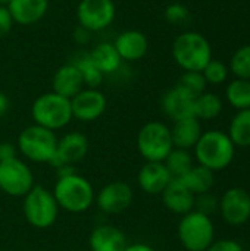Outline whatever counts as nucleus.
<instances>
[{
  "label": "nucleus",
  "mask_w": 250,
  "mask_h": 251,
  "mask_svg": "<svg viewBox=\"0 0 250 251\" xmlns=\"http://www.w3.org/2000/svg\"><path fill=\"white\" fill-rule=\"evenodd\" d=\"M164 206L175 215H187L194 209L196 196L184 185L181 179H172L161 193Z\"/></svg>",
  "instance_id": "16"
},
{
  "label": "nucleus",
  "mask_w": 250,
  "mask_h": 251,
  "mask_svg": "<svg viewBox=\"0 0 250 251\" xmlns=\"http://www.w3.org/2000/svg\"><path fill=\"white\" fill-rule=\"evenodd\" d=\"M88 147V140L83 132H68L62 138H57L56 153L50 165L55 166L57 171L62 168H72L87 156Z\"/></svg>",
  "instance_id": "11"
},
{
  "label": "nucleus",
  "mask_w": 250,
  "mask_h": 251,
  "mask_svg": "<svg viewBox=\"0 0 250 251\" xmlns=\"http://www.w3.org/2000/svg\"><path fill=\"white\" fill-rule=\"evenodd\" d=\"M227 100L239 110L250 109V81L237 78L227 87Z\"/></svg>",
  "instance_id": "28"
},
{
  "label": "nucleus",
  "mask_w": 250,
  "mask_h": 251,
  "mask_svg": "<svg viewBox=\"0 0 250 251\" xmlns=\"http://www.w3.org/2000/svg\"><path fill=\"white\" fill-rule=\"evenodd\" d=\"M10 1H12V0H0V6H4V7H7V6L10 4Z\"/></svg>",
  "instance_id": "40"
},
{
  "label": "nucleus",
  "mask_w": 250,
  "mask_h": 251,
  "mask_svg": "<svg viewBox=\"0 0 250 251\" xmlns=\"http://www.w3.org/2000/svg\"><path fill=\"white\" fill-rule=\"evenodd\" d=\"M13 24L15 22H13V18H12L9 9L4 6H0V38L6 37L10 32Z\"/></svg>",
  "instance_id": "35"
},
{
  "label": "nucleus",
  "mask_w": 250,
  "mask_h": 251,
  "mask_svg": "<svg viewBox=\"0 0 250 251\" xmlns=\"http://www.w3.org/2000/svg\"><path fill=\"white\" fill-rule=\"evenodd\" d=\"M218 207L228 225H243L250 219V194L239 187L230 188L224 193Z\"/></svg>",
  "instance_id": "14"
},
{
  "label": "nucleus",
  "mask_w": 250,
  "mask_h": 251,
  "mask_svg": "<svg viewBox=\"0 0 250 251\" xmlns=\"http://www.w3.org/2000/svg\"><path fill=\"white\" fill-rule=\"evenodd\" d=\"M124 251H156L152 246L149 244H143V243H136L131 246H127Z\"/></svg>",
  "instance_id": "38"
},
{
  "label": "nucleus",
  "mask_w": 250,
  "mask_h": 251,
  "mask_svg": "<svg viewBox=\"0 0 250 251\" xmlns=\"http://www.w3.org/2000/svg\"><path fill=\"white\" fill-rule=\"evenodd\" d=\"M57 146V137L55 131H50L40 125H29L18 135V151L31 162L50 163L55 157Z\"/></svg>",
  "instance_id": "5"
},
{
  "label": "nucleus",
  "mask_w": 250,
  "mask_h": 251,
  "mask_svg": "<svg viewBox=\"0 0 250 251\" xmlns=\"http://www.w3.org/2000/svg\"><path fill=\"white\" fill-rule=\"evenodd\" d=\"M34 187L29 166L19 157L0 162V190L10 197H25Z\"/></svg>",
  "instance_id": "9"
},
{
  "label": "nucleus",
  "mask_w": 250,
  "mask_h": 251,
  "mask_svg": "<svg viewBox=\"0 0 250 251\" xmlns=\"http://www.w3.org/2000/svg\"><path fill=\"white\" fill-rule=\"evenodd\" d=\"M87 56L100 69L103 75L115 72L121 66V62H122L113 43H100Z\"/></svg>",
  "instance_id": "23"
},
{
  "label": "nucleus",
  "mask_w": 250,
  "mask_h": 251,
  "mask_svg": "<svg viewBox=\"0 0 250 251\" xmlns=\"http://www.w3.org/2000/svg\"><path fill=\"white\" fill-rule=\"evenodd\" d=\"M9 104H10V103H9V99L6 97V94L0 93V116L4 115V113L7 112Z\"/></svg>",
  "instance_id": "39"
},
{
  "label": "nucleus",
  "mask_w": 250,
  "mask_h": 251,
  "mask_svg": "<svg viewBox=\"0 0 250 251\" xmlns=\"http://www.w3.org/2000/svg\"><path fill=\"white\" fill-rule=\"evenodd\" d=\"M162 110L171 118L174 122L194 116V99L189 97L186 93L178 90L177 87L168 90L162 97Z\"/></svg>",
  "instance_id": "21"
},
{
  "label": "nucleus",
  "mask_w": 250,
  "mask_h": 251,
  "mask_svg": "<svg viewBox=\"0 0 250 251\" xmlns=\"http://www.w3.org/2000/svg\"><path fill=\"white\" fill-rule=\"evenodd\" d=\"M172 57L184 71L202 72L212 59L211 44L199 32L180 34L172 44Z\"/></svg>",
  "instance_id": "3"
},
{
  "label": "nucleus",
  "mask_w": 250,
  "mask_h": 251,
  "mask_svg": "<svg viewBox=\"0 0 250 251\" xmlns=\"http://www.w3.org/2000/svg\"><path fill=\"white\" fill-rule=\"evenodd\" d=\"M178 240L187 251H206L215 240V228L209 216L196 210L184 215L178 224Z\"/></svg>",
  "instance_id": "7"
},
{
  "label": "nucleus",
  "mask_w": 250,
  "mask_h": 251,
  "mask_svg": "<svg viewBox=\"0 0 250 251\" xmlns=\"http://www.w3.org/2000/svg\"><path fill=\"white\" fill-rule=\"evenodd\" d=\"M222 110L221 99L214 93H203L194 99V118L197 119H215Z\"/></svg>",
  "instance_id": "27"
},
{
  "label": "nucleus",
  "mask_w": 250,
  "mask_h": 251,
  "mask_svg": "<svg viewBox=\"0 0 250 251\" xmlns=\"http://www.w3.org/2000/svg\"><path fill=\"white\" fill-rule=\"evenodd\" d=\"M7 9L15 24L34 25L46 16L49 0H12Z\"/></svg>",
  "instance_id": "20"
},
{
  "label": "nucleus",
  "mask_w": 250,
  "mask_h": 251,
  "mask_svg": "<svg viewBox=\"0 0 250 251\" xmlns=\"http://www.w3.org/2000/svg\"><path fill=\"white\" fill-rule=\"evenodd\" d=\"M228 137L236 147H250V109L239 110L233 118Z\"/></svg>",
  "instance_id": "25"
},
{
  "label": "nucleus",
  "mask_w": 250,
  "mask_h": 251,
  "mask_svg": "<svg viewBox=\"0 0 250 251\" xmlns=\"http://www.w3.org/2000/svg\"><path fill=\"white\" fill-rule=\"evenodd\" d=\"M113 46L119 53L121 59L127 62H136L143 59L149 50L147 37L137 29H128L121 32L116 37Z\"/></svg>",
  "instance_id": "17"
},
{
  "label": "nucleus",
  "mask_w": 250,
  "mask_h": 251,
  "mask_svg": "<svg viewBox=\"0 0 250 251\" xmlns=\"http://www.w3.org/2000/svg\"><path fill=\"white\" fill-rule=\"evenodd\" d=\"M53 196L57 201L59 209L69 213H83L94 204L96 193L90 181L75 172L59 175Z\"/></svg>",
  "instance_id": "1"
},
{
  "label": "nucleus",
  "mask_w": 250,
  "mask_h": 251,
  "mask_svg": "<svg viewBox=\"0 0 250 251\" xmlns=\"http://www.w3.org/2000/svg\"><path fill=\"white\" fill-rule=\"evenodd\" d=\"M106 107V96L99 88H84L71 99L72 118L81 122H93L99 119Z\"/></svg>",
  "instance_id": "13"
},
{
  "label": "nucleus",
  "mask_w": 250,
  "mask_h": 251,
  "mask_svg": "<svg viewBox=\"0 0 250 251\" xmlns=\"http://www.w3.org/2000/svg\"><path fill=\"white\" fill-rule=\"evenodd\" d=\"M52 88H53V93L62 97H66L69 100L74 96H77L81 90H84L85 88L84 79L77 65L68 63V65L60 66L53 75Z\"/></svg>",
  "instance_id": "18"
},
{
  "label": "nucleus",
  "mask_w": 250,
  "mask_h": 251,
  "mask_svg": "<svg viewBox=\"0 0 250 251\" xmlns=\"http://www.w3.org/2000/svg\"><path fill=\"white\" fill-rule=\"evenodd\" d=\"M236 146L228 134L221 131L203 132L194 146V156L199 165L217 172L225 169L234 159Z\"/></svg>",
  "instance_id": "2"
},
{
  "label": "nucleus",
  "mask_w": 250,
  "mask_h": 251,
  "mask_svg": "<svg viewBox=\"0 0 250 251\" xmlns=\"http://www.w3.org/2000/svg\"><path fill=\"white\" fill-rule=\"evenodd\" d=\"M77 65V68L80 69L83 79H84V85L85 88H99L103 82V74L100 72V69L90 60L88 56L74 62Z\"/></svg>",
  "instance_id": "30"
},
{
  "label": "nucleus",
  "mask_w": 250,
  "mask_h": 251,
  "mask_svg": "<svg viewBox=\"0 0 250 251\" xmlns=\"http://www.w3.org/2000/svg\"><path fill=\"white\" fill-rule=\"evenodd\" d=\"M218 204L220 203L217 201V199L212 194H209V193L196 196V200H194V209H196V212L203 213L206 216H211L217 210Z\"/></svg>",
  "instance_id": "33"
},
{
  "label": "nucleus",
  "mask_w": 250,
  "mask_h": 251,
  "mask_svg": "<svg viewBox=\"0 0 250 251\" xmlns=\"http://www.w3.org/2000/svg\"><path fill=\"white\" fill-rule=\"evenodd\" d=\"M164 165L167 166L172 179H181L194 166L193 157L189 153V150H181V149H172L171 153L164 160Z\"/></svg>",
  "instance_id": "26"
},
{
  "label": "nucleus",
  "mask_w": 250,
  "mask_h": 251,
  "mask_svg": "<svg viewBox=\"0 0 250 251\" xmlns=\"http://www.w3.org/2000/svg\"><path fill=\"white\" fill-rule=\"evenodd\" d=\"M165 18H167L169 22H172V24H178V22H181V21H184V19L189 18V10H187V7H184L183 4L175 3V4H171V6L167 7V10H165Z\"/></svg>",
  "instance_id": "34"
},
{
  "label": "nucleus",
  "mask_w": 250,
  "mask_h": 251,
  "mask_svg": "<svg viewBox=\"0 0 250 251\" xmlns=\"http://www.w3.org/2000/svg\"><path fill=\"white\" fill-rule=\"evenodd\" d=\"M91 251H124L127 244L125 234L113 225L96 226L88 238Z\"/></svg>",
  "instance_id": "19"
},
{
  "label": "nucleus",
  "mask_w": 250,
  "mask_h": 251,
  "mask_svg": "<svg viewBox=\"0 0 250 251\" xmlns=\"http://www.w3.org/2000/svg\"><path fill=\"white\" fill-rule=\"evenodd\" d=\"M202 126L197 118H184L174 122V126L171 128V138L174 149L181 150H190L194 149L197 141L202 137Z\"/></svg>",
  "instance_id": "22"
},
{
  "label": "nucleus",
  "mask_w": 250,
  "mask_h": 251,
  "mask_svg": "<svg viewBox=\"0 0 250 251\" xmlns=\"http://www.w3.org/2000/svg\"><path fill=\"white\" fill-rule=\"evenodd\" d=\"M171 181L172 176L164 162H146L137 174L139 187L149 196H161Z\"/></svg>",
  "instance_id": "15"
},
{
  "label": "nucleus",
  "mask_w": 250,
  "mask_h": 251,
  "mask_svg": "<svg viewBox=\"0 0 250 251\" xmlns=\"http://www.w3.org/2000/svg\"><path fill=\"white\" fill-rule=\"evenodd\" d=\"M206 251H243V247L233 240H220L214 241Z\"/></svg>",
  "instance_id": "36"
},
{
  "label": "nucleus",
  "mask_w": 250,
  "mask_h": 251,
  "mask_svg": "<svg viewBox=\"0 0 250 251\" xmlns=\"http://www.w3.org/2000/svg\"><path fill=\"white\" fill-rule=\"evenodd\" d=\"M206 85H208V82H206L203 74L193 72V71H184V74L180 76L178 82L175 84V87L178 90H181L192 99H196L200 94H203L206 90Z\"/></svg>",
  "instance_id": "29"
},
{
  "label": "nucleus",
  "mask_w": 250,
  "mask_h": 251,
  "mask_svg": "<svg viewBox=\"0 0 250 251\" xmlns=\"http://www.w3.org/2000/svg\"><path fill=\"white\" fill-rule=\"evenodd\" d=\"M31 116L35 125L50 131H57L69 125L72 118L71 100L56 93H44L38 96L31 106Z\"/></svg>",
  "instance_id": "4"
},
{
  "label": "nucleus",
  "mask_w": 250,
  "mask_h": 251,
  "mask_svg": "<svg viewBox=\"0 0 250 251\" xmlns=\"http://www.w3.org/2000/svg\"><path fill=\"white\" fill-rule=\"evenodd\" d=\"M134 200L133 188L124 181H113L105 185L96 196L97 207L106 215H118L125 212Z\"/></svg>",
  "instance_id": "12"
},
{
  "label": "nucleus",
  "mask_w": 250,
  "mask_h": 251,
  "mask_svg": "<svg viewBox=\"0 0 250 251\" xmlns=\"http://www.w3.org/2000/svg\"><path fill=\"white\" fill-rule=\"evenodd\" d=\"M181 181L194 196H200L212 190L215 184V175H214V171L202 165H197V166H193L187 172V175L181 178Z\"/></svg>",
  "instance_id": "24"
},
{
  "label": "nucleus",
  "mask_w": 250,
  "mask_h": 251,
  "mask_svg": "<svg viewBox=\"0 0 250 251\" xmlns=\"http://www.w3.org/2000/svg\"><path fill=\"white\" fill-rule=\"evenodd\" d=\"M174 149L171 128L152 121L144 124L137 134V150L146 162H164Z\"/></svg>",
  "instance_id": "8"
},
{
  "label": "nucleus",
  "mask_w": 250,
  "mask_h": 251,
  "mask_svg": "<svg viewBox=\"0 0 250 251\" xmlns=\"http://www.w3.org/2000/svg\"><path fill=\"white\" fill-rule=\"evenodd\" d=\"M24 216L37 229H47L57 221L59 206L52 191L41 185H34L24 197Z\"/></svg>",
  "instance_id": "6"
},
{
  "label": "nucleus",
  "mask_w": 250,
  "mask_h": 251,
  "mask_svg": "<svg viewBox=\"0 0 250 251\" xmlns=\"http://www.w3.org/2000/svg\"><path fill=\"white\" fill-rule=\"evenodd\" d=\"M202 74H203L206 82H209V84H222L228 76V69L222 62L211 59L209 63L203 68Z\"/></svg>",
  "instance_id": "32"
},
{
  "label": "nucleus",
  "mask_w": 250,
  "mask_h": 251,
  "mask_svg": "<svg viewBox=\"0 0 250 251\" xmlns=\"http://www.w3.org/2000/svg\"><path fill=\"white\" fill-rule=\"evenodd\" d=\"M18 153V147L12 143H0V162L15 159Z\"/></svg>",
  "instance_id": "37"
},
{
  "label": "nucleus",
  "mask_w": 250,
  "mask_h": 251,
  "mask_svg": "<svg viewBox=\"0 0 250 251\" xmlns=\"http://www.w3.org/2000/svg\"><path fill=\"white\" fill-rule=\"evenodd\" d=\"M231 71L240 79H250V44L239 49L231 57Z\"/></svg>",
  "instance_id": "31"
},
{
  "label": "nucleus",
  "mask_w": 250,
  "mask_h": 251,
  "mask_svg": "<svg viewBox=\"0 0 250 251\" xmlns=\"http://www.w3.org/2000/svg\"><path fill=\"white\" fill-rule=\"evenodd\" d=\"M77 19L85 31H102L115 19L112 0H81L77 7Z\"/></svg>",
  "instance_id": "10"
}]
</instances>
